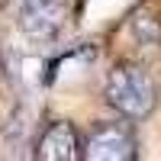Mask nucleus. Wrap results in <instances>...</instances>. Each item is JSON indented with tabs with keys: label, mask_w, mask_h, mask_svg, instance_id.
Wrapping results in <instances>:
<instances>
[{
	"label": "nucleus",
	"mask_w": 161,
	"mask_h": 161,
	"mask_svg": "<svg viewBox=\"0 0 161 161\" xmlns=\"http://www.w3.org/2000/svg\"><path fill=\"white\" fill-rule=\"evenodd\" d=\"M36 158L39 161H77L80 158V142H77V129L64 119H55L42 139L36 145Z\"/></svg>",
	"instance_id": "obj_4"
},
{
	"label": "nucleus",
	"mask_w": 161,
	"mask_h": 161,
	"mask_svg": "<svg viewBox=\"0 0 161 161\" xmlns=\"http://www.w3.org/2000/svg\"><path fill=\"white\" fill-rule=\"evenodd\" d=\"M80 158L87 161H136L139 158V136L132 119L126 123H100L87 136Z\"/></svg>",
	"instance_id": "obj_2"
},
{
	"label": "nucleus",
	"mask_w": 161,
	"mask_h": 161,
	"mask_svg": "<svg viewBox=\"0 0 161 161\" xmlns=\"http://www.w3.org/2000/svg\"><path fill=\"white\" fill-rule=\"evenodd\" d=\"M68 19V0H26L19 7V29L29 39H55Z\"/></svg>",
	"instance_id": "obj_3"
},
{
	"label": "nucleus",
	"mask_w": 161,
	"mask_h": 161,
	"mask_svg": "<svg viewBox=\"0 0 161 161\" xmlns=\"http://www.w3.org/2000/svg\"><path fill=\"white\" fill-rule=\"evenodd\" d=\"M103 100L123 119L142 123V119L152 116L155 103H158V87H155L152 74L145 68H139V64H116L110 71V77H106Z\"/></svg>",
	"instance_id": "obj_1"
}]
</instances>
